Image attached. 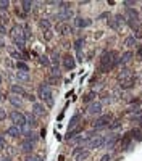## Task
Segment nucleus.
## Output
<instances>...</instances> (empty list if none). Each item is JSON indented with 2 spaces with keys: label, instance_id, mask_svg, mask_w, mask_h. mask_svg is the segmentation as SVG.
I'll return each instance as SVG.
<instances>
[{
  "label": "nucleus",
  "instance_id": "obj_33",
  "mask_svg": "<svg viewBox=\"0 0 142 161\" xmlns=\"http://www.w3.org/2000/svg\"><path fill=\"white\" fill-rule=\"evenodd\" d=\"M8 52H10L11 58H16L18 61H21V60H20V58H23V53H21V52H16V50H13V48H10Z\"/></svg>",
  "mask_w": 142,
  "mask_h": 161
},
{
  "label": "nucleus",
  "instance_id": "obj_26",
  "mask_svg": "<svg viewBox=\"0 0 142 161\" xmlns=\"http://www.w3.org/2000/svg\"><path fill=\"white\" fill-rule=\"evenodd\" d=\"M10 90H11V94H15V95H26V92H24V89L21 87V85H16V84H13L10 87Z\"/></svg>",
  "mask_w": 142,
  "mask_h": 161
},
{
  "label": "nucleus",
  "instance_id": "obj_55",
  "mask_svg": "<svg viewBox=\"0 0 142 161\" xmlns=\"http://www.w3.org/2000/svg\"><path fill=\"white\" fill-rule=\"evenodd\" d=\"M137 55H140V56H142V47H139V48H137Z\"/></svg>",
  "mask_w": 142,
  "mask_h": 161
},
{
  "label": "nucleus",
  "instance_id": "obj_34",
  "mask_svg": "<svg viewBox=\"0 0 142 161\" xmlns=\"http://www.w3.org/2000/svg\"><path fill=\"white\" fill-rule=\"evenodd\" d=\"M39 26H41L42 27V29H45V31H49L50 29V21L49 20H41V21H39Z\"/></svg>",
  "mask_w": 142,
  "mask_h": 161
},
{
  "label": "nucleus",
  "instance_id": "obj_18",
  "mask_svg": "<svg viewBox=\"0 0 142 161\" xmlns=\"http://www.w3.org/2000/svg\"><path fill=\"white\" fill-rule=\"evenodd\" d=\"M32 113L37 114V116H45V106L41 105V103H32Z\"/></svg>",
  "mask_w": 142,
  "mask_h": 161
},
{
  "label": "nucleus",
  "instance_id": "obj_30",
  "mask_svg": "<svg viewBox=\"0 0 142 161\" xmlns=\"http://www.w3.org/2000/svg\"><path fill=\"white\" fill-rule=\"evenodd\" d=\"M79 121H81V114H75V116L71 118V121H70V129L73 127H78V124H79Z\"/></svg>",
  "mask_w": 142,
  "mask_h": 161
},
{
  "label": "nucleus",
  "instance_id": "obj_6",
  "mask_svg": "<svg viewBox=\"0 0 142 161\" xmlns=\"http://www.w3.org/2000/svg\"><path fill=\"white\" fill-rule=\"evenodd\" d=\"M111 121H113V116H111L110 113L102 114V116H99V118L92 123V127H94V129H102V127H105V126H108V123H111Z\"/></svg>",
  "mask_w": 142,
  "mask_h": 161
},
{
  "label": "nucleus",
  "instance_id": "obj_4",
  "mask_svg": "<svg viewBox=\"0 0 142 161\" xmlns=\"http://www.w3.org/2000/svg\"><path fill=\"white\" fill-rule=\"evenodd\" d=\"M104 143H105V137L104 135H89V139L84 142V148H100V147H104Z\"/></svg>",
  "mask_w": 142,
  "mask_h": 161
},
{
  "label": "nucleus",
  "instance_id": "obj_7",
  "mask_svg": "<svg viewBox=\"0 0 142 161\" xmlns=\"http://www.w3.org/2000/svg\"><path fill=\"white\" fill-rule=\"evenodd\" d=\"M73 156H75L76 161H87L90 158V152L86 150L84 147H78L73 150Z\"/></svg>",
  "mask_w": 142,
  "mask_h": 161
},
{
  "label": "nucleus",
  "instance_id": "obj_13",
  "mask_svg": "<svg viewBox=\"0 0 142 161\" xmlns=\"http://www.w3.org/2000/svg\"><path fill=\"white\" fill-rule=\"evenodd\" d=\"M121 23H126L123 20V16L121 15H118V16H115V18H110L108 20V26L111 27V29H120V24Z\"/></svg>",
  "mask_w": 142,
  "mask_h": 161
},
{
  "label": "nucleus",
  "instance_id": "obj_35",
  "mask_svg": "<svg viewBox=\"0 0 142 161\" xmlns=\"http://www.w3.org/2000/svg\"><path fill=\"white\" fill-rule=\"evenodd\" d=\"M95 98V92H89V94L84 97V103H92Z\"/></svg>",
  "mask_w": 142,
  "mask_h": 161
},
{
  "label": "nucleus",
  "instance_id": "obj_21",
  "mask_svg": "<svg viewBox=\"0 0 142 161\" xmlns=\"http://www.w3.org/2000/svg\"><path fill=\"white\" fill-rule=\"evenodd\" d=\"M75 24L78 27H89L90 24H92V21H90L89 18H81V16H79V18L75 20Z\"/></svg>",
  "mask_w": 142,
  "mask_h": 161
},
{
  "label": "nucleus",
  "instance_id": "obj_54",
  "mask_svg": "<svg viewBox=\"0 0 142 161\" xmlns=\"http://www.w3.org/2000/svg\"><path fill=\"white\" fill-rule=\"evenodd\" d=\"M107 16H110L108 13H104V15H100V20H104V18H107Z\"/></svg>",
  "mask_w": 142,
  "mask_h": 161
},
{
  "label": "nucleus",
  "instance_id": "obj_10",
  "mask_svg": "<svg viewBox=\"0 0 142 161\" xmlns=\"http://www.w3.org/2000/svg\"><path fill=\"white\" fill-rule=\"evenodd\" d=\"M56 32L61 34V36H68V34L73 32V27L68 24V23H58V24H56Z\"/></svg>",
  "mask_w": 142,
  "mask_h": 161
},
{
  "label": "nucleus",
  "instance_id": "obj_37",
  "mask_svg": "<svg viewBox=\"0 0 142 161\" xmlns=\"http://www.w3.org/2000/svg\"><path fill=\"white\" fill-rule=\"evenodd\" d=\"M16 77H18L20 80H29V74H27V73H21V71H18V73H16Z\"/></svg>",
  "mask_w": 142,
  "mask_h": 161
},
{
  "label": "nucleus",
  "instance_id": "obj_12",
  "mask_svg": "<svg viewBox=\"0 0 142 161\" xmlns=\"http://www.w3.org/2000/svg\"><path fill=\"white\" fill-rule=\"evenodd\" d=\"M118 140H120V135H118V134H110V135L105 139L104 145H105L107 148H115V145H116Z\"/></svg>",
  "mask_w": 142,
  "mask_h": 161
},
{
  "label": "nucleus",
  "instance_id": "obj_41",
  "mask_svg": "<svg viewBox=\"0 0 142 161\" xmlns=\"http://www.w3.org/2000/svg\"><path fill=\"white\" fill-rule=\"evenodd\" d=\"M58 53H56V52H53L52 53V63H53V66H58Z\"/></svg>",
  "mask_w": 142,
  "mask_h": 161
},
{
  "label": "nucleus",
  "instance_id": "obj_40",
  "mask_svg": "<svg viewBox=\"0 0 142 161\" xmlns=\"http://www.w3.org/2000/svg\"><path fill=\"white\" fill-rule=\"evenodd\" d=\"M24 161H42V158L41 156H36V155H27V156H26V159Z\"/></svg>",
  "mask_w": 142,
  "mask_h": 161
},
{
  "label": "nucleus",
  "instance_id": "obj_57",
  "mask_svg": "<svg viewBox=\"0 0 142 161\" xmlns=\"http://www.w3.org/2000/svg\"><path fill=\"white\" fill-rule=\"evenodd\" d=\"M0 84H2V76H0Z\"/></svg>",
  "mask_w": 142,
  "mask_h": 161
},
{
  "label": "nucleus",
  "instance_id": "obj_39",
  "mask_svg": "<svg viewBox=\"0 0 142 161\" xmlns=\"http://www.w3.org/2000/svg\"><path fill=\"white\" fill-rule=\"evenodd\" d=\"M8 7H10V2H8V0H2V2H0V10H2V11H7Z\"/></svg>",
  "mask_w": 142,
  "mask_h": 161
},
{
  "label": "nucleus",
  "instance_id": "obj_1",
  "mask_svg": "<svg viewBox=\"0 0 142 161\" xmlns=\"http://www.w3.org/2000/svg\"><path fill=\"white\" fill-rule=\"evenodd\" d=\"M118 63H120V58H116V53L113 50H107L102 53L100 56V63H99V71L100 73H108L110 70H113Z\"/></svg>",
  "mask_w": 142,
  "mask_h": 161
},
{
  "label": "nucleus",
  "instance_id": "obj_32",
  "mask_svg": "<svg viewBox=\"0 0 142 161\" xmlns=\"http://www.w3.org/2000/svg\"><path fill=\"white\" fill-rule=\"evenodd\" d=\"M121 121L120 119H116V121H111V123L108 124V127H110V131H116V129H120L121 127Z\"/></svg>",
  "mask_w": 142,
  "mask_h": 161
},
{
  "label": "nucleus",
  "instance_id": "obj_51",
  "mask_svg": "<svg viewBox=\"0 0 142 161\" xmlns=\"http://www.w3.org/2000/svg\"><path fill=\"white\" fill-rule=\"evenodd\" d=\"M5 66H8V68H11V66H13V63H11V60H10V58H7V60H5Z\"/></svg>",
  "mask_w": 142,
  "mask_h": 161
},
{
  "label": "nucleus",
  "instance_id": "obj_5",
  "mask_svg": "<svg viewBox=\"0 0 142 161\" xmlns=\"http://www.w3.org/2000/svg\"><path fill=\"white\" fill-rule=\"evenodd\" d=\"M129 24V27H133V29H136V27L139 26V15L137 11H136L134 8H128L126 10V20H124Z\"/></svg>",
  "mask_w": 142,
  "mask_h": 161
},
{
  "label": "nucleus",
  "instance_id": "obj_17",
  "mask_svg": "<svg viewBox=\"0 0 142 161\" xmlns=\"http://www.w3.org/2000/svg\"><path fill=\"white\" fill-rule=\"evenodd\" d=\"M63 66L66 68V70H75L76 61L73 60V56H71V55H65V56H63Z\"/></svg>",
  "mask_w": 142,
  "mask_h": 161
},
{
  "label": "nucleus",
  "instance_id": "obj_52",
  "mask_svg": "<svg viewBox=\"0 0 142 161\" xmlns=\"http://www.w3.org/2000/svg\"><path fill=\"white\" fill-rule=\"evenodd\" d=\"M0 161H11L8 156H2V158H0Z\"/></svg>",
  "mask_w": 142,
  "mask_h": 161
},
{
  "label": "nucleus",
  "instance_id": "obj_56",
  "mask_svg": "<svg viewBox=\"0 0 142 161\" xmlns=\"http://www.w3.org/2000/svg\"><path fill=\"white\" fill-rule=\"evenodd\" d=\"M0 102H3V95L2 94H0Z\"/></svg>",
  "mask_w": 142,
  "mask_h": 161
},
{
  "label": "nucleus",
  "instance_id": "obj_14",
  "mask_svg": "<svg viewBox=\"0 0 142 161\" xmlns=\"http://www.w3.org/2000/svg\"><path fill=\"white\" fill-rule=\"evenodd\" d=\"M73 15H75V13H73L71 8H65V10H61L58 13V20H60V23H65L66 20H71Z\"/></svg>",
  "mask_w": 142,
  "mask_h": 161
},
{
  "label": "nucleus",
  "instance_id": "obj_20",
  "mask_svg": "<svg viewBox=\"0 0 142 161\" xmlns=\"http://www.w3.org/2000/svg\"><path fill=\"white\" fill-rule=\"evenodd\" d=\"M82 131H84V127H82V126H78V127H75V129H70V131H68V134H66V140L75 139V137H76L78 134H81Z\"/></svg>",
  "mask_w": 142,
  "mask_h": 161
},
{
  "label": "nucleus",
  "instance_id": "obj_31",
  "mask_svg": "<svg viewBox=\"0 0 142 161\" xmlns=\"http://www.w3.org/2000/svg\"><path fill=\"white\" fill-rule=\"evenodd\" d=\"M16 70L21 71V73H27V71H29V66H27L24 61H18V63H16Z\"/></svg>",
  "mask_w": 142,
  "mask_h": 161
},
{
  "label": "nucleus",
  "instance_id": "obj_49",
  "mask_svg": "<svg viewBox=\"0 0 142 161\" xmlns=\"http://www.w3.org/2000/svg\"><path fill=\"white\" fill-rule=\"evenodd\" d=\"M16 15H18V16H21V18H24V16H26V13H24V11H23V10H16Z\"/></svg>",
  "mask_w": 142,
  "mask_h": 161
},
{
  "label": "nucleus",
  "instance_id": "obj_11",
  "mask_svg": "<svg viewBox=\"0 0 142 161\" xmlns=\"http://www.w3.org/2000/svg\"><path fill=\"white\" fill-rule=\"evenodd\" d=\"M87 113L89 114H100L102 113V103L100 102H92V103H89V106H87Z\"/></svg>",
  "mask_w": 142,
  "mask_h": 161
},
{
  "label": "nucleus",
  "instance_id": "obj_50",
  "mask_svg": "<svg viewBox=\"0 0 142 161\" xmlns=\"http://www.w3.org/2000/svg\"><path fill=\"white\" fill-rule=\"evenodd\" d=\"M24 97H27V100H29V102H32V103H36V97H34V95H24Z\"/></svg>",
  "mask_w": 142,
  "mask_h": 161
},
{
  "label": "nucleus",
  "instance_id": "obj_16",
  "mask_svg": "<svg viewBox=\"0 0 142 161\" xmlns=\"http://www.w3.org/2000/svg\"><path fill=\"white\" fill-rule=\"evenodd\" d=\"M134 74H133V71L129 70V68H123V70L118 73V80H126V79H129V77H133Z\"/></svg>",
  "mask_w": 142,
  "mask_h": 161
},
{
  "label": "nucleus",
  "instance_id": "obj_38",
  "mask_svg": "<svg viewBox=\"0 0 142 161\" xmlns=\"http://www.w3.org/2000/svg\"><path fill=\"white\" fill-rule=\"evenodd\" d=\"M39 61H41V65H44V66H50V60H49V56H45V55H42L41 58H39Z\"/></svg>",
  "mask_w": 142,
  "mask_h": 161
},
{
  "label": "nucleus",
  "instance_id": "obj_44",
  "mask_svg": "<svg viewBox=\"0 0 142 161\" xmlns=\"http://www.w3.org/2000/svg\"><path fill=\"white\" fill-rule=\"evenodd\" d=\"M44 39H45V40H50V39H52V32H50V29H49V31H44Z\"/></svg>",
  "mask_w": 142,
  "mask_h": 161
},
{
  "label": "nucleus",
  "instance_id": "obj_48",
  "mask_svg": "<svg viewBox=\"0 0 142 161\" xmlns=\"http://www.w3.org/2000/svg\"><path fill=\"white\" fill-rule=\"evenodd\" d=\"M100 161H111V156L110 155H104V156L100 158Z\"/></svg>",
  "mask_w": 142,
  "mask_h": 161
},
{
  "label": "nucleus",
  "instance_id": "obj_53",
  "mask_svg": "<svg viewBox=\"0 0 142 161\" xmlns=\"http://www.w3.org/2000/svg\"><path fill=\"white\" fill-rule=\"evenodd\" d=\"M0 47H5V42H3V39H2V36H0Z\"/></svg>",
  "mask_w": 142,
  "mask_h": 161
},
{
  "label": "nucleus",
  "instance_id": "obj_42",
  "mask_svg": "<svg viewBox=\"0 0 142 161\" xmlns=\"http://www.w3.org/2000/svg\"><path fill=\"white\" fill-rule=\"evenodd\" d=\"M55 82H58V77H55V76L50 74V76L47 77V84H55Z\"/></svg>",
  "mask_w": 142,
  "mask_h": 161
},
{
  "label": "nucleus",
  "instance_id": "obj_23",
  "mask_svg": "<svg viewBox=\"0 0 142 161\" xmlns=\"http://www.w3.org/2000/svg\"><path fill=\"white\" fill-rule=\"evenodd\" d=\"M129 134H131V137H133L134 142H140V140H142V129H140V127L133 129L131 132H129Z\"/></svg>",
  "mask_w": 142,
  "mask_h": 161
},
{
  "label": "nucleus",
  "instance_id": "obj_25",
  "mask_svg": "<svg viewBox=\"0 0 142 161\" xmlns=\"http://www.w3.org/2000/svg\"><path fill=\"white\" fill-rule=\"evenodd\" d=\"M24 116H26L27 126H31V127H36V126H37V119H36V116H34V113H27V114H24Z\"/></svg>",
  "mask_w": 142,
  "mask_h": 161
},
{
  "label": "nucleus",
  "instance_id": "obj_3",
  "mask_svg": "<svg viewBox=\"0 0 142 161\" xmlns=\"http://www.w3.org/2000/svg\"><path fill=\"white\" fill-rule=\"evenodd\" d=\"M37 94H39V97L47 103V106L49 108H52L53 106V97H52V89H50V85L47 84V82H44V84H41L37 87Z\"/></svg>",
  "mask_w": 142,
  "mask_h": 161
},
{
  "label": "nucleus",
  "instance_id": "obj_47",
  "mask_svg": "<svg viewBox=\"0 0 142 161\" xmlns=\"http://www.w3.org/2000/svg\"><path fill=\"white\" fill-rule=\"evenodd\" d=\"M5 118H7V111H5V110H0V121H3Z\"/></svg>",
  "mask_w": 142,
  "mask_h": 161
},
{
  "label": "nucleus",
  "instance_id": "obj_19",
  "mask_svg": "<svg viewBox=\"0 0 142 161\" xmlns=\"http://www.w3.org/2000/svg\"><path fill=\"white\" fill-rule=\"evenodd\" d=\"M7 135L13 137V139H18V137L21 135V129L18 127V126H10V127L7 129Z\"/></svg>",
  "mask_w": 142,
  "mask_h": 161
},
{
  "label": "nucleus",
  "instance_id": "obj_29",
  "mask_svg": "<svg viewBox=\"0 0 142 161\" xmlns=\"http://www.w3.org/2000/svg\"><path fill=\"white\" fill-rule=\"evenodd\" d=\"M8 100H10V103H11V105H13V106H16V108H20V106L23 105V100L20 98L18 95H11Z\"/></svg>",
  "mask_w": 142,
  "mask_h": 161
},
{
  "label": "nucleus",
  "instance_id": "obj_15",
  "mask_svg": "<svg viewBox=\"0 0 142 161\" xmlns=\"http://www.w3.org/2000/svg\"><path fill=\"white\" fill-rule=\"evenodd\" d=\"M20 148H21L24 153H31V152L34 150V142L29 140V139H24V140L21 142V147H20Z\"/></svg>",
  "mask_w": 142,
  "mask_h": 161
},
{
  "label": "nucleus",
  "instance_id": "obj_43",
  "mask_svg": "<svg viewBox=\"0 0 142 161\" xmlns=\"http://www.w3.org/2000/svg\"><path fill=\"white\" fill-rule=\"evenodd\" d=\"M5 147H7V142H5L3 135H0V150H3Z\"/></svg>",
  "mask_w": 142,
  "mask_h": 161
},
{
  "label": "nucleus",
  "instance_id": "obj_2",
  "mask_svg": "<svg viewBox=\"0 0 142 161\" xmlns=\"http://www.w3.org/2000/svg\"><path fill=\"white\" fill-rule=\"evenodd\" d=\"M10 37L11 40L15 42V45L18 47L20 52H24V42H26V37H24V27L20 26V24H15L10 31Z\"/></svg>",
  "mask_w": 142,
  "mask_h": 161
},
{
  "label": "nucleus",
  "instance_id": "obj_28",
  "mask_svg": "<svg viewBox=\"0 0 142 161\" xmlns=\"http://www.w3.org/2000/svg\"><path fill=\"white\" fill-rule=\"evenodd\" d=\"M131 60H133V52H126V53L121 55L120 63H121V65H126V63H129Z\"/></svg>",
  "mask_w": 142,
  "mask_h": 161
},
{
  "label": "nucleus",
  "instance_id": "obj_24",
  "mask_svg": "<svg viewBox=\"0 0 142 161\" xmlns=\"http://www.w3.org/2000/svg\"><path fill=\"white\" fill-rule=\"evenodd\" d=\"M82 44H84V39H78L76 40V42H75V48H76V52H78V56H79V61H81L82 58H81V56H82Z\"/></svg>",
  "mask_w": 142,
  "mask_h": 161
},
{
  "label": "nucleus",
  "instance_id": "obj_36",
  "mask_svg": "<svg viewBox=\"0 0 142 161\" xmlns=\"http://www.w3.org/2000/svg\"><path fill=\"white\" fill-rule=\"evenodd\" d=\"M136 44L137 42H136L134 37H126V40H124V45H126V47H134Z\"/></svg>",
  "mask_w": 142,
  "mask_h": 161
},
{
  "label": "nucleus",
  "instance_id": "obj_46",
  "mask_svg": "<svg viewBox=\"0 0 142 161\" xmlns=\"http://www.w3.org/2000/svg\"><path fill=\"white\" fill-rule=\"evenodd\" d=\"M123 5H126V7H131V5H136V2H134V0H124Z\"/></svg>",
  "mask_w": 142,
  "mask_h": 161
},
{
  "label": "nucleus",
  "instance_id": "obj_22",
  "mask_svg": "<svg viewBox=\"0 0 142 161\" xmlns=\"http://www.w3.org/2000/svg\"><path fill=\"white\" fill-rule=\"evenodd\" d=\"M134 84H136V77L133 76V77L126 79V80H121V82H120V87H121V89H131Z\"/></svg>",
  "mask_w": 142,
  "mask_h": 161
},
{
  "label": "nucleus",
  "instance_id": "obj_27",
  "mask_svg": "<svg viewBox=\"0 0 142 161\" xmlns=\"http://www.w3.org/2000/svg\"><path fill=\"white\" fill-rule=\"evenodd\" d=\"M32 7H34V3L29 2V0H23V2H21V8H23L24 13H29V11L32 10Z\"/></svg>",
  "mask_w": 142,
  "mask_h": 161
},
{
  "label": "nucleus",
  "instance_id": "obj_8",
  "mask_svg": "<svg viewBox=\"0 0 142 161\" xmlns=\"http://www.w3.org/2000/svg\"><path fill=\"white\" fill-rule=\"evenodd\" d=\"M10 119L13 121V126H18V127H23V126H26V116L20 111H11L10 113Z\"/></svg>",
  "mask_w": 142,
  "mask_h": 161
},
{
  "label": "nucleus",
  "instance_id": "obj_45",
  "mask_svg": "<svg viewBox=\"0 0 142 161\" xmlns=\"http://www.w3.org/2000/svg\"><path fill=\"white\" fill-rule=\"evenodd\" d=\"M5 34H7V26L0 24V36H5Z\"/></svg>",
  "mask_w": 142,
  "mask_h": 161
},
{
  "label": "nucleus",
  "instance_id": "obj_9",
  "mask_svg": "<svg viewBox=\"0 0 142 161\" xmlns=\"http://www.w3.org/2000/svg\"><path fill=\"white\" fill-rule=\"evenodd\" d=\"M134 145V140H133V137L131 134H124L123 135V139H121V150H131V147Z\"/></svg>",
  "mask_w": 142,
  "mask_h": 161
}]
</instances>
